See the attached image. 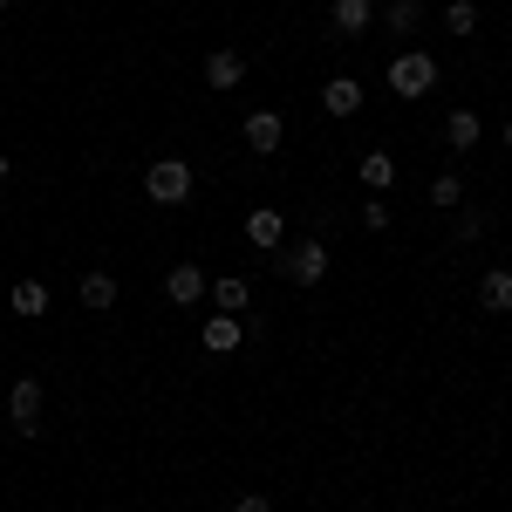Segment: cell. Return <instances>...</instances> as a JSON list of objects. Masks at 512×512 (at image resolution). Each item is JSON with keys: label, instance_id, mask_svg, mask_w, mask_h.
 I'll list each match as a JSON object with an SVG mask.
<instances>
[{"label": "cell", "instance_id": "cell-1", "mask_svg": "<svg viewBox=\"0 0 512 512\" xmlns=\"http://www.w3.org/2000/svg\"><path fill=\"white\" fill-rule=\"evenodd\" d=\"M437 89V55L431 48H403L390 62V96H431Z\"/></svg>", "mask_w": 512, "mask_h": 512}, {"label": "cell", "instance_id": "cell-2", "mask_svg": "<svg viewBox=\"0 0 512 512\" xmlns=\"http://www.w3.org/2000/svg\"><path fill=\"white\" fill-rule=\"evenodd\" d=\"M144 192H151V205H185V198H192V164L158 158L151 171H144Z\"/></svg>", "mask_w": 512, "mask_h": 512}, {"label": "cell", "instance_id": "cell-3", "mask_svg": "<svg viewBox=\"0 0 512 512\" xmlns=\"http://www.w3.org/2000/svg\"><path fill=\"white\" fill-rule=\"evenodd\" d=\"M274 267L294 280V287H321V280H328V246H321V239H301V246L280 253Z\"/></svg>", "mask_w": 512, "mask_h": 512}, {"label": "cell", "instance_id": "cell-4", "mask_svg": "<svg viewBox=\"0 0 512 512\" xmlns=\"http://www.w3.org/2000/svg\"><path fill=\"white\" fill-rule=\"evenodd\" d=\"M41 410H48V390H41L35 376H21V383L7 390V424H14L21 437H35L41 431Z\"/></svg>", "mask_w": 512, "mask_h": 512}, {"label": "cell", "instance_id": "cell-5", "mask_svg": "<svg viewBox=\"0 0 512 512\" xmlns=\"http://www.w3.org/2000/svg\"><path fill=\"white\" fill-rule=\"evenodd\" d=\"M239 137H246V151L274 158V151H280V137H287V123H280V110H253V117L239 123Z\"/></svg>", "mask_w": 512, "mask_h": 512}, {"label": "cell", "instance_id": "cell-6", "mask_svg": "<svg viewBox=\"0 0 512 512\" xmlns=\"http://www.w3.org/2000/svg\"><path fill=\"white\" fill-rule=\"evenodd\" d=\"M164 301H171V308H192V301H205V267H198V260H178V267L164 274Z\"/></svg>", "mask_w": 512, "mask_h": 512}, {"label": "cell", "instance_id": "cell-7", "mask_svg": "<svg viewBox=\"0 0 512 512\" xmlns=\"http://www.w3.org/2000/svg\"><path fill=\"white\" fill-rule=\"evenodd\" d=\"M246 239H253L260 253H280V239H287V219H280V205H253V212H246Z\"/></svg>", "mask_w": 512, "mask_h": 512}, {"label": "cell", "instance_id": "cell-8", "mask_svg": "<svg viewBox=\"0 0 512 512\" xmlns=\"http://www.w3.org/2000/svg\"><path fill=\"white\" fill-rule=\"evenodd\" d=\"M205 82H212L219 96L239 89V82H246V55H239V48H212V55H205Z\"/></svg>", "mask_w": 512, "mask_h": 512}, {"label": "cell", "instance_id": "cell-9", "mask_svg": "<svg viewBox=\"0 0 512 512\" xmlns=\"http://www.w3.org/2000/svg\"><path fill=\"white\" fill-rule=\"evenodd\" d=\"M198 342H205L212 355H233L239 342H246V321H239V315H205V328H198Z\"/></svg>", "mask_w": 512, "mask_h": 512}, {"label": "cell", "instance_id": "cell-10", "mask_svg": "<svg viewBox=\"0 0 512 512\" xmlns=\"http://www.w3.org/2000/svg\"><path fill=\"white\" fill-rule=\"evenodd\" d=\"M376 21V0H328V28L335 35H362Z\"/></svg>", "mask_w": 512, "mask_h": 512}, {"label": "cell", "instance_id": "cell-11", "mask_svg": "<svg viewBox=\"0 0 512 512\" xmlns=\"http://www.w3.org/2000/svg\"><path fill=\"white\" fill-rule=\"evenodd\" d=\"M321 110H328V117H355V110H362V82H355V76H328Z\"/></svg>", "mask_w": 512, "mask_h": 512}, {"label": "cell", "instance_id": "cell-12", "mask_svg": "<svg viewBox=\"0 0 512 512\" xmlns=\"http://www.w3.org/2000/svg\"><path fill=\"white\" fill-rule=\"evenodd\" d=\"M478 137H485V123L472 110H451L444 117V151H478Z\"/></svg>", "mask_w": 512, "mask_h": 512}, {"label": "cell", "instance_id": "cell-13", "mask_svg": "<svg viewBox=\"0 0 512 512\" xmlns=\"http://www.w3.org/2000/svg\"><path fill=\"white\" fill-rule=\"evenodd\" d=\"M355 178H362L369 192H390V185H396V158H390V151H362Z\"/></svg>", "mask_w": 512, "mask_h": 512}, {"label": "cell", "instance_id": "cell-14", "mask_svg": "<svg viewBox=\"0 0 512 512\" xmlns=\"http://www.w3.org/2000/svg\"><path fill=\"white\" fill-rule=\"evenodd\" d=\"M478 301H485L492 315H512V274H506V267H485V280H478Z\"/></svg>", "mask_w": 512, "mask_h": 512}, {"label": "cell", "instance_id": "cell-15", "mask_svg": "<svg viewBox=\"0 0 512 512\" xmlns=\"http://www.w3.org/2000/svg\"><path fill=\"white\" fill-rule=\"evenodd\" d=\"M82 308H89V315H103V308H117V280L103 274V267H96V274H82Z\"/></svg>", "mask_w": 512, "mask_h": 512}, {"label": "cell", "instance_id": "cell-16", "mask_svg": "<svg viewBox=\"0 0 512 512\" xmlns=\"http://www.w3.org/2000/svg\"><path fill=\"white\" fill-rule=\"evenodd\" d=\"M383 28H390V35H417V28H424V7H417V0H390V14H383Z\"/></svg>", "mask_w": 512, "mask_h": 512}, {"label": "cell", "instance_id": "cell-17", "mask_svg": "<svg viewBox=\"0 0 512 512\" xmlns=\"http://www.w3.org/2000/svg\"><path fill=\"white\" fill-rule=\"evenodd\" d=\"M7 308H14V315H41V308H48V287H41V280H14Z\"/></svg>", "mask_w": 512, "mask_h": 512}, {"label": "cell", "instance_id": "cell-18", "mask_svg": "<svg viewBox=\"0 0 512 512\" xmlns=\"http://www.w3.org/2000/svg\"><path fill=\"white\" fill-rule=\"evenodd\" d=\"M212 301H219V315H239V308L253 301V287H246V280H239V274H226V280H219V287H212Z\"/></svg>", "mask_w": 512, "mask_h": 512}, {"label": "cell", "instance_id": "cell-19", "mask_svg": "<svg viewBox=\"0 0 512 512\" xmlns=\"http://www.w3.org/2000/svg\"><path fill=\"white\" fill-rule=\"evenodd\" d=\"M431 205L458 212V205H465V178H458V171H437V178H431Z\"/></svg>", "mask_w": 512, "mask_h": 512}, {"label": "cell", "instance_id": "cell-20", "mask_svg": "<svg viewBox=\"0 0 512 512\" xmlns=\"http://www.w3.org/2000/svg\"><path fill=\"white\" fill-rule=\"evenodd\" d=\"M472 28H478V7H472V0H451V7H444V35H458V41H465Z\"/></svg>", "mask_w": 512, "mask_h": 512}, {"label": "cell", "instance_id": "cell-21", "mask_svg": "<svg viewBox=\"0 0 512 512\" xmlns=\"http://www.w3.org/2000/svg\"><path fill=\"white\" fill-rule=\"evenodd\" d=\"M451 233H458V239H485V212H478V205H458Z\"/></svg>", "mask_w": 512, "mask_h": 512}, {"label": "cell", "instance_id": "cell-22", "mask_svg": "<svg viewBox=\"0 0 512 512\" xmlns=\"http://www.w3.org/2000/svg\"><path fill=\"white\" fill-rule=\"evenodd\" d=\"M362 226H369V233H390V205H383V192L362 205Z\"/></svg>", "mask_w": 512, "mask_h": 512}, {"label": "cell", "instance_id": "cell-23", "mask_svg": "<svg viewBox=\"0 0 512 512\" xmlns=\"http://www.w3.org/2000/svg\"><path fill=\"white\" fill-rule=\"evenodd\" d=\"M233 512H274V499H267V492H239Z\"/></svg>", "mask_w": 512, "mask_h": 512}, {"label": "cell", "instance_id": "cell-24", "mask_svg": "<svg viewBox=\"0 0 512 512\" xmlns=\"http://www.w3.org/2000/svg\"><path fill=\"white\" fill-rule=\"evenodd\" d=\"M7 171H14V158H7V151H0V185H7Z\"/></svg>", "mask_w": 512, "mask_h": 512}, {"label": "cell", "instance_id": "cell-25", "mask_svg": "<svg viewBox=\"0 0 512 512\" xmlns=\"http://www.w3.org/2000/svg\"><path fill=\"white\" fill-rule=\"evenodd\" d=\"M506 151H512V123H506Z\"/></svg>", "mask_w": 512, "mask_h": 512}, {"label": "cell", "instance_id": "cell-26", "mask_svg": "<svg viewBox=\"0 0 512 512\" xmlns=\"http://www.w3.org/2000/svg\"><path fill=\"white\" fill-rule=\"evenodd\" d=\"M7 7H14V0H0V14H7Z\"/></svg>", "mask_w": 512, "mask_h": 512}]
</instances>
